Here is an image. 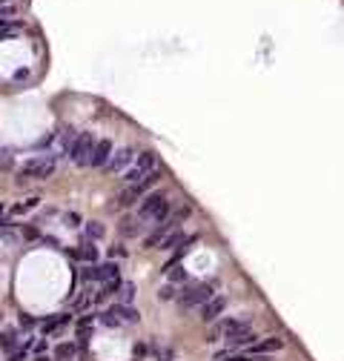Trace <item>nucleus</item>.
Masks as SVG:
<instances>
[{
    "label": "nucleus",
    "mask_w": 344,
    "mask_h": 361,
    "mask_svg": "<svg viewBox=\"0 0 344 361\" xmlns=\"http://www.w3.org/2000/svg\"><path fill=\"white\" fill-rule=\"evenodd\" d=\"M92 301H95V298L89 296V292H83V296L78 298V301H75V310H86V307H89Z\"/></svg>",
    "instance_id": "20"
},
{
    "label": "nucleus",
    "mask_w": 344,
    "mask_h": 361,
    "mask_svg": "<svg viewBox=\"0 0 344 361\" xmlns=\"http://www.w3.org/2000/svg\"><path fill=\"white\" fill-rule=\"evenodd\" d=\"M215 361H227V358H224V355H218ZM230 361H247V358H230Z\"/></svg>",
    "instance_id": "25"
},
{
    "label": "nucleus",
    "mask_w": 344,
    "mask_h": 361,
    "mask_svg": "<svg viewBox=\"0 0 344 361\" xmlns=\"http://www.w3.org/2000/svg\"><path fill=\"white\" fill-rule=\"evenodd\" d=\"M55 166H58L55 155H35L20 166V180H46L52 178Z\"/></svg>",
    "instance_id": "2"
},
{
    "label": "nucleus",
    "mask_w": 344,
    "mask_h": 361,
    "mask_svg": "<svg viewBox=\"0 0 344 361\" xmlns=\"http://www.w3.org/2000/svg\"><path fill=\"white\" fill-rule=\"evenodd\" d=\"M141 321V312L132 307V304H115L109 310L101 315V324L103 327H121V324H138Z\"/></svg>",
    "instance_id": "4"
},
{
    "label": "nucleus",
    "mask_w": 344,
    "mask_h": 361,
    "mask_svg": "<svg viewBox=\"0 0 344 361\" xmlns=\"http://www.w3.org/2000/svg\"><path fill=\"white\" fill-rule=\"evenodd\" d=\"M3 3H9V0H0V6H3Z\"/></svg>",
    "instance_id": "27"
},
{
    "label": "nucleus",
    "mask_w": 344,
    "mask_h": 361,
    "mask_svg": "<svg viewBox=\"0 0 344 361\" xmlns=\"http://www.w3.org/2000/svg\"><path fill=\"white\" fill-rule=\"evenodd\" d=\"M158 298H161V301H169V298H175V287H172V284H167V287H161V292H158Z\"/></svg>",
    "instance_id": "21"
},
{
    "label": "nucleus",
    "mask_w": 344,
    "mask_h": 361,
    "mask_svg": "<svg viewBox=\"0 0 344 361\" xmlns=\"http://www.w3.org/2000/svg\"><path fill=\"white\" fill-rule=\"evenodd\" d=\"M37 207H40V198H37V195H32V198H23L20 204H15V207L9 210V215H26V212L37 210Z\"/></svg>",
    "instance_id": "11"
},
{
    "label": "nucleus",
    "mask_w": 344,
    "mask_h": 361,
    "mask_svg": "<svg viewBox=\"0 0 344 361\" xmlns=\"http://www.w3.org/2000/svg\"><path fill=\"white\" fill-rule=\"evenodd\" d=\"M121 232H124V235H138V232H141V221H135V218H126L124 224H121Z\"/></svg>",
    "instance_id": "18"
},
{
    "label": "nucleus",
    "mask_w": 344,
    "mask_h": 361,
    "mask_svg": "<svg viewBox=\"0 0 344 361\" xmlns=\"http://www.w3.org/2000/svg\"><path fill=\"white\" fill-rule=\"evenodd\" d=\"M109 255H112V258H124V255H126V250H124V246H112V250H109Z\"/></svg>",
    "instance_id": "24"
},
{
    "label": "nucleus",
    "mask_w": 344,
    "mask_h": 361,
    "mask_svg": "<svg viewBox=\"0 0 344 361\" xmlns=\"http://www.w3.org/2000/svg\"><path fill=\"white\" fill-rule=\"evenodd\" d=\"M66 321H69V315H55V318H49V321H43V335H52V332L60 330Z\"/></svg>",
    "instance_id": "16"
},
{
    "label": "nucleus",
    "mask_w": 344,
    "mask_h": 361,
    "mask_svg": "<svg viewBox=\"0 0 344 361\" xmlns=\"http://www.w3.org/2000/svg\"><path fill=\"white\" fill-rule=\"evenodd\" d=\"M66 227H81V215H78V212H66Z\"/></svg>",
    "instance_id": "22"
},
{
    "label": "nucleus",
    "mask_w": 344,
    "mask_h": 361,
    "mask_svg": "<svg viewBox=\"0 0 344 361\" xmlns=\"http://www.w3.org/2000/svg\"><path fill=\"white\" fill-rule=\"evenodd\" d=\"M75 355H78V347L72 341H63V344L55 347V358L58 361H75Z\"/></svg>",
    "instance_id": "13"
},
{
    "label": "nucleus",
    "mask_w": 344,
    "mask_h": 361,
    "mask_svg": "<svg viewBox=\"0 0 344 361\" xmlns=\"http://www.w3.org/2000/svg\"><path fill=\"white\" fill-rule=\"evenodd\" d=\"M17 9L15 6H0V20H9V17H15Z\"/></svg>",
    "instance_id": "23"
},
{
    "label": "nucleus",
    "mask_w": 344,
    "mask_h": 361,
    "mask_svg": "<svg viewBox=\"0 0 344 361\" xmlns=\"http://www.w3.org/2000/svg\"><path fill=\"white\" fill-rule=\"evenodd\" d=\"M167 275H169V281H187V273H184V269H178V267H169Z\"/></svg>",
    "instance_id": "19"
},
{
    "label": "nucleus",
    "mask_w": 344,
    "mask_h": 361,
    "mask_svg": "<svg viewBox=\"0 0 344 361\" xmlns=\"http://www.w3.org/2000/svg\"><path fill=\"white\" fill-rule=\"evenodd\" d=\"M213 298V287L210 284H192V287H187L178 296V304H181L184 310H192V307H201V304H207Z\"/></svg>",
    "instance_id": "6"
},
{
    "label": "nucleus",
    "mask_w": 344,
    "mask_h": 361,
    "mask_svg": "<svg viewBox=\"0 0 344 361\" xmlns=\"http://www.w3.org/2000/svg\"><path fill=\"white\" fill-rule=\"evenodd\" d=\"M103 235H106V227L103 224H98V221H89L86 224V238L89 241H101Z\"/></svg>",
    "instance_id": "15"
},
{
    "label": "nucleus",
    "mask_w": 344,
    "mask_h": 361,
    "mask_svg": "<svg viewBox=\"0 0 344 361\" xmlns=\"http://www.w3.org/2000/svg\"><path fill=\"white\" fill-rule=\"evenodd\" d=\"M92 149H95V138H92V132H78V135L72 138L69 149H66V155H69L78 166H89Z\"/></svg>",
    "instance_id": "3"
},
{
    "label": "nucleus",
    "mask_w": 344,
    "mask_h": 361,
    "mask_svg": "<svg viewBox=\"0 0 344 361\" xmlns=\"http://www.w3.org/2000/svg\"><path fill=\"white\" fill-rule=\"evenodd\" d=\"M0 224H3V207H0Z\"/></svg>",
    "instance_id": "26"
},
{
    "label": "nucleus",
    "mask_w": 344,
    "mask_h": 361,
    "mask_svg": "<svg viewBox=\"0 0 344 361\" xmlns=\"http://www.w3.org/2000/svg\"><path fill=\"white\" fill-rule=\"evenodd\" d=\"M75 255H78L81 261H89V264H95V261H98V246H95V241H89V238H86V241L81 244V250H78Z\"/></svg>",
    "instance_id": "12"
},
{
    "label": "nucleus",
    "mask_w": 344,
    "mask_h": 361,
    "mask_svg": "<svg viewBox=\"0 0 344 361\" xmlns=\"http://www.w3.org/2000/svg\"><path fill=\"white\" fill-rule=\"evenodd\" d=\"M132 161H135V149H132V146H124V149L112 152L106 169H109V172H126V169L132 166Z\"/></svg>",
    "instance_id": "8"
},
{
    "label": "nucleus",
    "mask_w": 344,
    "mask_h": 361,
    "mask_svg": "<svg viewBox=\"0 0 344 361\" xmlns=\"http://www.w3.org/2000/svg\"><path fill=\"white\" fill-rule=\"evenodd\" d=\"M155 164H158L155 152H141L138 158L132 161V166L124 172V180H126V184H141L147 175L155 172Z\"/></svg>",
    "instance_id": "5"
},
{
    "label": "nucleus",
    "mask_w": 344,
    "mask_h": 361,
    "mask_svg": "<svg viewBox=\"0 0 344 361\" xmlns=\"http://www.w3.org/2000/svg\"><path fill=\"white\" fill-rule=\"evenodd\" d=\"M281 347H284V341H281V339H267V341L253 344V353H276V350H281Z\"/></svg>",
    "instance_id": "14"
},
{
    "label": "nucleus",
    "mask_w": 344,
    "mask_h": 361,
    "mask_svg": "<svg viewBox=\"0 0 344 361\" xmlns=\"http://www.w3.org/2000/svg\"><path fill=\"white\" fill-rule=\"evenodd\" d=\"M224 307H227V298H224V296H213L207 304H201V318H204V321H215V318L224 312Z\"/></svg>",
    "instance_id": "10"
},
{
    "label": "nucleus",
    "mask_w": 344,
    "mask_h": 361,
    "mask_svg": "<svg viewBox=\"0 0 344 361\" xmlns=\"http://www.w3.org/2000/svg\"><path fill=\"white\" fill-rule=\"evenodd\" d=\"M169 218V201L164 192H152V195L141 198L138 207V221H149V224H164Z\"/></svg>",
    "instance_id": "1"
},
{
    "label": "nucleus",
    "mask_w": 344,
    "mask_h": 361,
    "mask_svg": "<svg viewBox=\"0 0 344 361\" xmlns=\"http://www.w3.org/2000/svg\"><path fill=\"white\" fill-rule=\"evenodd\" d=\"M118 264L109 261V264H92L89 269H83V278L86 281H95V284H106V281H115L118 278Z\"/></svg>",
    "instance_id": "7"
},
{
    "label": "nucleus",
    "mask_w": 344,
    "mask_h": 361,
    "mask_svg": "<svg viewBox=\"0 0 344 361\" xmlns=\"http://www.w3.org/2000/svg\"><path fill=\"white\" fill-rule=\"evenodd\" d=\"M112 141H95V149H92V161H89V166H106L109 164V158H112Z\"/></svg>",
    "instance_id": "9"
},
{
    "label": "nucleus",
    "mask_w": 344,
    "mask_h": 361,
    "mask_svg": "<svg viewBox=\"0 0 344 361\" xmlns=\"http://www.w3.org/2000/svg\"><path fill=\"white\" fill-rule=\"evenodd\" d=\"M118 298H121V304H132V298H135V284H121V289H118Z\"/></svg>",
    "instance_id": "17"
}]
</instances>
